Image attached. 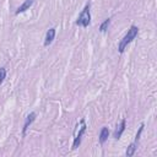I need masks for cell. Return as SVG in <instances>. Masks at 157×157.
Listing matches in <instances>:
<instances>
[{"label": "cell", "instance_id": "11", "mask_svg": "<svg viewBox=\"0 0 157 157\" xmlns=\"http://www.w3.org/2000/svg\"><path fill=\"white\" fill-rule=\"evenodd\" d=\"M5 77H6V69L5 67H0V85L2 83Z\"/></svg>", "mask_w": 157, "mask_h": 157}, {"label": "cell", "instance_id": "10", "mask_svg": "<svg viewBox=\"0 0 157 157\" xmlns=\"http://www.w3.org/2000/svg\"><path fill=\"white\" fill-rule=\"evenodd\" d=\"M109 22H110V18H107L101 26H99V31L101 32H105V29H107V27L109 26Z\"/></svg>", "mask_w": 157, "mask_h": 157}, {"label": "cell", "instance_id": "7", "mask_svg": "<svg viewBox=\"0 0 157 157\" xmlns=\"http://www.w3.org/2000/svg\"><path fill=\"white\" fill-rule=\"evenodd\" d=\"M124 130H125V119H123V120H121V123H120V125H119V126H118V128L115 129V131H114V134H113L114 139L119 140Z\"/></svg>", "mask_w": 157, "mask_h": 157}, {"label": "cell", "instance_id": "8", "mask_svg": "<svg viewBox=\"0 0 157 157\" xmlns=\"http://www.w3.org/2000/svg\"><path fill=\"white\" fill-rule=\"evenodd\" d=\"M108 136H109V130H108L107 126H103L102 130H101V132H99V142L101 144H104L107 141Z\"/></svg>", "mask_w": 157, "mask_h": 157}, {"label": "cell", "instance_id": "2", "mask_svg": "<svg viewBox=\"0 0 157 157\" xmlns=\"http://www.w3.org/2000/svg\"><path fill=\"white\" fill-rule=\"evenodd\" d=\"M91 22V13H90V4H87L83 10L81 11V13L78 15L77 20H76V25L77 26H82V27H87Z\"/></svg>", "mask_w": 157, "mask_h": 157}, {"label": "cell", "instance_id": "9", "mask_svg": "<svg viewBox=\"0 0 157 157\" xmlns=\"http://www.w3.org/2000/svg\"><path fill=\"white\" fill-rule=\"evenodd\" d=\"M135 151H136V142H132L131 145H129V147H128V150H126V156H128V157L132 156V155L135 153Z\"/></svg>", "mask_w": 157, "mask_h": 157}, {"label": "cell", "instance_id": "4", "mask_svg": "<svg viewBox=\"0 0 157 157\" xmlns=\"http://www.w3.org/2000/svg\"><path fill=\"white\" fill-rule=\"evenodd\" d=\"M34 119H36V113H34V112L29 113V114L26 117V121H25V125H23V136L26 135V131H27L28 126L34 121Z\"/></svg>", "mask_w": 157, "mask_h": 157}, {"label": "cell", "instance_id": "3", "mask_svg": "<svg viewBox=\"0 0 157 157\" xmlns=\"http://www.w3.org/2000/svg\"><path fill=\"white\" fill-rule=\"evenodd\" d=\"M85 131H86V124H85V120L82 119L81 120V128H80V130H78V132H77V135L74 140V144H72V150H76L78 147V145L81 144V137H82Z\"/></svg>", "mask_w": 157, "mask_h": 157}, {"label": "cell", "instance_id": "1", "mask_svg": "<svg viewBox=\"0 0 157 157\" xmlns=\"http://www.w3.org/2000/svg\"><path fill=\"white\" fill-rule=\"evenodd\" d=\"M137 33H139V28H137L136 26H131V27L128 29V33L123 37V39L120 40V43H119V45H118V50H119V53H123V52H124L125 47H126L129 43H131L132 39L136 38Z\"/></svg>", "mask_w": 157, "mask_h": 157}, {"label": "cell", "instance_id": "6", "mask_svg": "<svg viewBox=\"0 0 157 157\" xmlns=\"http://www.w3.org/2000/svg\"><path fill=\"white\" fill-rule=\"evenodd\" d=\"M33 2H34V0H25V2H23L21 6H18V9L16 10V15H18V13H21V12L28 10V9L33 5Z\"/></svg>", "mask_w": 157, "mask_h": 157}, {"label": "cell", "instance_id": "5", "mask_svg": "<svg viewBox=\"0 0 157 157\" xmlns=\"http://www.w3.org/2000/svg\"><path fill=\"white\" fill-rule=\"evenodd\" d=\"M54 37H55V28H49V29H48V32H47V34H45L44 45H45V47H48V45L53 42Z\"/></svg>", "mask_w": 157, "mask_h": 157}]
</instances>
